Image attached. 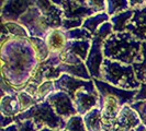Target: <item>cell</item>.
<instances>
[{
	"mask_svg": "<svg viewBox=\"0 0 146 131\" xmlns=\"http://www.w3.org/2000/svg\"><path fill=\"white\" fill-rule=\"evenodd\" d=\"M18 23H20L28 29L30 37H40L45 39V37L47 36V34L51 31V28L46 23V20L42 14L41 10L36 6L30 8L20 18Z\"/></svg>",
	"mask_w": 146,
	"mask_h": 131,
	"instance_id": "8992f818",
	"label": "cell"
},
{
	"mask_svg": "<svg viewBox=\"0 0 146 131\" xmlns=\"http://www.w3.org/2000/svg\"><path fill=\"white\" fill-rule=\"evenodd\" d=\"M84 122L87 131H103L102 110L96 107L84 116Z\"/></svg>",
	"mask_w": 146,
	"mask_h": 131,
	"instance_id": "ffe728a7",
	"label": "cell"
},
{
	"mask_svg": "<svg viewBox=\"0 0 146 131\" xmlns=\"http://www.w3.org/2000/svg\"><path fill=\"white\" fill-rule=\"evenodd\" d=\"M135 131H146V127L143 124H142L141 126H139V127L135 129Z\"/></svg>",
	"mask_w": 146,
	"mask_h": 131,
	"instance_id": "f35d334b",
	"label": "cell"
},
{
	"mask_svg": "<svg viewBox=\"0 0 146 131\" xmlns=\"http://www.w3.org/2000/svg\"><path fill=\"white\" fill-rule=\"evenodd\" d=\"M59 131H67L66 129H63V130H59Z\"/></svg>",
	"mask_w": 146,
	"mask_h": 131,
	"instance_id": "7bdbcfd3",
	"label": "cell"
},
{
	"mask_svg": "<svg viewBox=\"0 0 146 131\" xmlns=\"http://www.w3.org/2000/svg\"><path fill=\"white\" fill-rule=\"evenodd\" d=\"M54 92H56V88H55V84H54V81H45L44 83H42L38 88H37V93L35 95V101L37 104L40 103H43L47 100V97L51 94H53Z\"/></svg>",
	"mask_w": 146,
	"mask_h": 131,
	"instance_id": "4316f807",
	"label": "cell"
},
{
	"mask_svg": "<svg viewBox=\"0 0 146 131\" xmlns=\"http://www.w3.org/2000/svg\"><path fill=\"white\" fill-rule=\"evenodd\" d=\"M1 24L7 29L8 33L13 38H30L28 29L18 22H1Z\"/></svg>",
	"mask_w": 146,
	"mask_h": 131,
	"instance_id": "cb8c5ba5",
	"label": "cell"
},
{
	"mask_svg": "<svg viewBox=\"0 0 146 131\" xmlns=\"http://www.w3.org/2000/svg\"><path fill=\"white\" fill-rule=\"evenodd\" d=\"M33 6H35V1L30 0L3 1L1 6V22H19L22 15Z\"/></svg>",
	"mask_w": 146,
	"mask_h": 131,
	"instance_id": "30bf717a",
	"label": "cell"
},
{
	"mask_svg": "<svg viewBox=\"0 0 146 131\" xmlns=\"http://www.w3.org/2000/svg\"><path fill=\"white\" fill-rule=\"evenodd\" d=\"M59 69L62 73L64 74H69L72 77H75V78H78V79H81V80H86V81H90L92 80L90 73L88 71L87 66L85 62H81V64H78V65H65V64H60L58 66Z\"/></svg>",
	"mask_w": 146,
	"mask_h": 131,
	"instance_id": "ac0fdd59",
	"label": "cell"
},
{
	"mask_svg": "<svg viewBox=\"0 0 146 131\" xmlns=\"http://www.w3.org/2000/svg\"><path fill=\"white\" fill-rule=\"evenodd\" d=\"M117 131H135V129H120Z\"/></svg>",
	"mask_w": 146,
	"mask_h": 131,
	"instance_id": "60d3db41",
	"label": "cell"
},
{
	"mask_svg": "<svg viewBox=\"0 0 146 131\" xmlns=\"http://www.w3.org/2000/svg\"><path fill=\"white\" fill-rule=\"evenodd\" d=\"M35 6L41 10L51 29H62V22L64 19V11L62 8L53 3V1L47 0L35 1Z\"/></svg>",
	"mask_w": 146,
	"mask_h": 131,
	"instance_id": "7c38bea8",
	"label": "cell"
},
{
	"mask_svg": "<svg viewBox=\"0 0 146 131\" xmlns=\"http://www.w3.org/2000/svg\"><path fill=\"white\" fill-rule=\"evenodd\" d=\"M94 83L96 85V88L98 91L99 95H113L121 103L122 106L124 105H130L131 106L133 103H135L134 98L137 94L139 90H132V91H127V90H122V88H117V87L111 85L109 83L104 82L102 80H98V79H92Z\"/></svg>",
	"mask_w": 146,
	"mask_h": 131,
	"instance_id": "8fae6325",
	"label": "cell"
},
{
	"mask_svg": "<svg viewBox=\"0 0 146 131\" xmlns=\"http://www.w3.org/2000/svg\"><path fill=\"white\" fill-rule=\"evenodd\" d=\"M15 124V117H8L5 115H1L0 116V127L1 129H5L11 124Z\"/></svg>",
	"mask_w": 146,
	"mask_h": 131,
	"instance_id": "e575fe53",
	"label": "cell"
},
{
	"mask_svg": "<svg viewBox=\"0 0 146 131\" xmlns=\"http://www.w3.org/2000/svg\"><path fill=\"white\" fill-rule=\"evenodd\" d=\"M74 104L77 109L78 115L84 117L85 115H87L90 110L98 107L99 94H91V93H88L85 90H80L75 95Z\"/></svg>",
	"mask_w": 146,
	"mask_h": 131,
	"instance_id": "5bb4252c",
	"label": "cell"
},
{
	"mask_svg": "<svg viewBox=\"0 0 146 131\" xmlns=\"http://www.w3.org/2000/svg\"><path fill=\"white\" fill-rule=\"evenodd\" d=\"M1 115L8 117H15L22 113L21 105L18 98V93L15 95H6L1 97Z\"/></svg>",
	"mask_w": 146,
	"mask_h": 131,
	"instance_id": "e0dca14e",
	"label": "cell"
},
{
	"mask_svg": "<svg viewBox=\"0 0 146 131\" xmlns=\"http://www.w3.org/2000/svg\"><path fill=\"white\" fill-rule=\"evenodd\" d=\"M102 81L122 90H139L141 82L136 79L133 66H126L104 58L101 67Z\"/></svg>",
	"mask_w": 146,
	"mask_h": 131,
	"instance_id": "3957f363",
	"label": "cell"
},
{
	"mask_svg": "<svg viewBox=\"0 0 146 131\" xmlns=\"http://www.w3.org/2000/svg\"><path fill=\"white\" fill-rule=\"evenodd\" d=\"M53 3H57L64 11V19L70 20H86L97 14L94 9L88 6L86 0H54Z\"/></svg>",
	"mask_w": 146,
	"mask_h": 131,
	"instance_id": "ba28073f",
	"label": "cell"
},
{
	"mask_svg": "<svg viewBox=\"0 0 146 131\" xmlns=\"http://www.w3.org/2000/svg\"><path fill=\"white\" fill-rule=\"evenodd\" d=\"M129 3H130V9L135 10V9H139V8L144 7L146 5V1H143V0H131V1H129Z\"/></svg>",
	"mask_w": 146,
	"mask_h": 131,
	"instance_id": "8d00e7d4",
	"label": "cell"
},
{
	"mask_svg": "<svg viewBox=\"0 0 146 131\" xmlns=\"http://www.w3.org/2000/svg\"><path fill=\"white\" fill-rule=\"evenodd\" d=\"M135 102H141V101H146V83H141L139 92L134 98Z\"/></svg>",
	"mask_w": 146,
	"mask_h": 131,
	"instance_id": "d590c367",
	"label": "cell"
},
{
	"mask_svg": "<svg viewBox=\"0 0 146 131\" xmlns=\"http://www.w3.org/2000/svg\"><path fill=\"white\" fill-rule=\"evenodd\" d=\"M65 129L67 131H87L85 122H84V117L80 115L70 117L66 121Z\"/></svg>",
	"mask_w": 146,
	"mask_h": 131,
	"instance_id": "f1b7e54d",
	"label": "cell"
},
{
	"mask_svg": "<svg viewBox=\"0 0 146 131\" xmlns=\"http://www.w3.org/2000/svg\"><path fill=\"white\" fill-rule=\"evenodd\" d=\"M2 78L18 92L29 84L41 64L29 38H11L1 44Z\"/></svg>",
	"mask_w": 146,
	"mask_h": 131,
	"instance_id": "6da1fadb",
	"label": "cell"
},
{
	"mask_svg": "<svg viewBox=\"0 0 146 131\" xmlns=\"http://www.w3.org/2000/svg\"><path fill=\"white\" fill-rule=\"evenodd\" d=\"M142 124L139 114L131 108L130 105H124L115 120V131L120 129H136Z\"/></svg>",
	"mask_w": 146,
	"mask_h": 131,
	"instance_id": "9a60e30c",
	"label": "cell"
},
{
	"mask_svg": "<svg viewBox=\"0 0 146 131\" xmlns=\"http://www.w3.org/2000/svg\"><path fill=\"white\" fill-rule=\"evenodd\" d=\"M130 10V3L126 0H109L107 1V13L111 16Z\"/></svg>",
	"mask_w": 146,
	"mask_h": 131,
	"instance_id": "484cf974",
	"label": "cell"
},
{
	"mask_svg": "<svg viewBox=\"0 0 146 131\" xmlns=\"http://www.w3.org/2000/svg\"><path fill=\"white\" fill-rule=\"evenodd\" d=\"M87 3L91 9L95 10V12L97 13V14H98V13H102V12H106V11H107V1L88 0Z\"/></svg>",
	"mask_w": 146,
	"mask_h": 131,
	"instance_id": "1f68e13d",
	"label": "cell"
},
{
	"mask_svg": "<svg viewBox=\"0 0 146 131\" xmlns=\"http://www.w3.org/2000/svg\"><path fill=\"white\" fill-rule=\"evenodd\" d=\"M17 93H19V92L1 77V97L6 96V95H15Z\"/></svg>",
	"mask_w": 146,
	"mask_h": 131,
	"instance_id": "d6a6232c",
	"label": "cell"
},
{
	"mask_svg": "<svg viewBox=\"0 0 146 131\" xmlns=\"http://www.w3.org/2000/svg\"><path fill=\"white\" fill-rule=\"evenodd\" d=\"M134 15V10H127L124 12H121L119 14L111 16L110 23L113 25V32L114 33H123L126 32V25L130 23L131 19Z\"/></svg>",
	"mask_w": 146,
	"mask_h": 131,
	"instance_id": "44dd1931",
	"label": "cell"
},
{
	"mask_svg": "<svg viewBox=\"0 0 146 131\" xmlns=\"http://www.w3.org/2000/svg\"><path fill=\"white\" fill-rule=\"evenodd\" d=\"M1 131H19V126L17 124H13L7 128H5V129H1Z\"/></svg>",
	"mask_w": 146,
	"mask_h": 131,
	"instance_id": "74e56055",
	"label": "cell"
},
{
	"mask_svg": "<svg viewBox=\"0 0 146 131\" xmlns=\"http://www.w3.org/2000/svg\"><path fill=\"white\" fill-rule=\"evenodd\" d=\"M84 24V20H70V19H63L62 22V29L64 32H68L75 29H79Z\"/></svg>",
	"mask_w": 146,
	"mask_h": 131,
	"instance_id": "4dcf8cb0",
	"label": "cell"
},
{
	"mask_svg": "<svg viewBox=\"0 0 146 131\" xmlns=\"http://www.w3.org/2000/svg\"><path fill=\"white\" fill-rule=\"evenodd\" d=\"M65 34L68 41H92V37H94L87 29L82 28L65 32Z\"/></svg>",
	"mask_w": 146,
	"mask_h": 131,
	"instance_id": "83f0119b",
	"label": "cell"
},
{
	"mask_svg": "<svg viewBox=\"0 0 146 131\" xmlns=\"http://www.w3.org/2000/svg\"><path fill=\"white\" fill-rule=\"evenodd\" d=\"M106 22H110V15L107 12H102V13H98L90 18H88L86 20H84V24H82V29H87L88 32L94 36L98 29L102 25Z\"/></svg>",
	"mask_w": 146,
	"mask_h": 131,
	"instance_id": "7402d4cb",
	"label": "cell"
},
{
	"mask_svg": "<svg viewBox=\"0 0 146 131\" xmlns=\"http://www.w3.org/2000/svg\"><path fill=\"white\" fill-rule=\"evenodd\" d=\"M18 98H19V102H20V105H21L22 113L30 109L31 107H33V106H35L37 104L33 96H31L27 92H23V91L18 93Z\"/></svg>",
	"mask_w": 146,
	"mask_h": 131,
	"instance_id": "f546056e",
	"label": "cell"
},
{
	"mask_svg": "<svg viewBox=\"0 0 146 131\" xmlns=\"http://www.w3.org/2000/svg\"><path fill=\"white\" fill-rule=\"evenodd\" d=\"M126 32H130L139 42H146V5L134 10V15L126 25Z\"/></svg>",
	"mask_w": 146,
	"mask_h": 131,
	"instance_id": "4fadbf2b",
	"label": "cell"
},
{
	"mask_svg": "<svg viewBox=\"0 0 146 131\" xmlns=\"http://www.w3.org/2000/svg\"><path fill=\"white\" fill-rule=\"evenodd\" d=\"M91 48V41H68L64 51H70L86 62Z\"/></svg>",
	"mask_w": 146,
	"mask_h": 131,
	"instance_id": "d6986e66",
	"label": "cell"
},
{
	"mask_svg": "<svg viewBox=\"0 0 146 131\" xmlns=\"http://www.w3.org/2000/svg\"><path fill=\"white\" fill-rule=\"evenodd\" d=\"M45 42L51 52H63L68 39L65 32L62 29H51L47 36L45 37Z\"/></svg>",
	"mask_w": 146,
	"mask_h": 131,
	"instance_id": "2e32d148",
	"label": "cell"
},
{
	"mask_svg": "<svg viewBox=\"0 0 146 131\" xmlns=\"http://www.w3.org/2000/svg\"><path fill=\"white\" fill-rule=\"evenodd\" d=\"M38 131H56V130H53V129H50V128H47V127H45L43 129H41V130Z\"/></svg>",
	"mask_w": 146,
	"mask_h": 131,
	"instance_id": "ab89813d",
	"label": "cell"
},
{
	"mask_svg": "<svg viewBox=\"0 0 146 131\" xmlns=\"http://www.w3.org/2000/svg\"><path fill=\"white\" fill-rule=\"evenodd\" d=\"M46 101L51 104V106L55 110V113L59 117H62L63 119H65L66 121L70 117L78 115L74 101L65 92L56 91L53 94L50 95Z\"/></svg>",
	"mask_w": 146,
	"mask_h": 131,
	"instance_id": "9c48e42d",
	"label": "cell"
},
{
	"mask_svg": "<svg viewBox=\"0 0 146 131\" xmlns=\"http://www.w3.org/2000/svg\"><path fill=\"white\" fill-rule=\"evenodd\" d=\"M104 58L126 66L142 61V42L130 32L113 33L103 45Z\"/></svg>",
	"mask_w": 146,
	"mask_h": 131,
	"instance_id": "7a4b0ae2",
	"label": "cell"
},
{
	"mask_svg": "<svg viewBox=\"0 0 146 131\" xmlns=\"http://www.w3.org/2000/svg\"><path fill=\"white\" fill-rule=\"evenodd\" d=\"M136 79L141 83H146V42H142V61L133 64Z\"/></svg>",
	"mask_w": 146,
	"mask_h": 131,
	"instance_id": "d4e9b609",
	"label": "cell"
},
{
	"mask_svg": "<svg viewBox=\"0 0 146 131\" xmlns=\"http://www.w3.org/2000/svg\"><path fill=\"white\" fill-rule=\"evenodd\" d=\"M103 131H115V130H103Z\"/></svg>",
	"mask_w": 146,
	"mask_h": 131,
	"instance_id": "b9f144b4",
	"label": "cell"
},
{
	"mask_svg": "<svg viewBox=\"0 0 146 131\" xmlns=\"http://www.w3.org/2000/svg\"><path fill=\"white\" fill-rule=\"evenodd\" d=\"M113 32V25L110 22H106L98 29L96 34L91 41V48L89 51L88 58L86 60V66L91 78L102 80L101 75V67H102L103 60H104V54H103V45L107 38L112 35Z\"/></svg>",
	"mask_w": 146,
	"mask_h": 131,
	"instance_id": "5b68a950",
	"label": "cell"
},
{
	"mask_svg": "<svg viewBox=\"0 0 146 131\" xmlns=\"http://www.w3.org/2000/svg\"><path fill=\"white\" fill-rule=\"evenodd\" d=\"M15 118V120H20V121H25L29 119L33 120L37 131L45 127L53 129V130L59 131L65 129L66 127V120L55 113L54 108L47 101L36 104L35 106L19 114Z\"/></svg>",
	"mask_w": 146,
	"mask_h": 131,
	"instance_id": "277c9868",
	"label": "cell"
},
{
	"mask_svg": "<svg viewBox=\"0 0 146 131\" xmlns=\"http://www.w3.org/2000/svg\"><path fill=\"white\" fill-rule=\"evenodd\" d=\"M145 105H146V101H145Z\"/></svg>",
	"mask_w": 146,
	"mask_h": 131,
	"instance_id": "ee69618b",
	"label": "cell"
},
{
	"mask_svg": "<svg viewBox=\"0 0 146 131\" xmlns=\"http://www.w3.org/2000/svg\"><path fill=\"white\" fill-rule=\"evenodd\" d=\"M15 124L19 126V131H37L35 124L31 119L25 120V121L15 120Z\"/></svg>",
	"mask_w": 146,
	"mask_h": 131,
	"instance_id": "836d02e7",
	"label": "cell"
},
{
	"mask_svg": "<svg viewBox=\"0 0 146 131\" xmlns=\"http://www.w3.org/2000/svg\"><path fill=\"white\" fill-rule=\"evenodd\" d=\"M54 84H55L56 91L67 93L72 97L73 101L75 100L76 93L80 90H85L88 93H91V94H99L97 92V88H96V85L92 80H81V79L75 78L69 74H65V73L62 74L59 79L54 81Z\"/></svg>",
	"mask_w": 146,
	"mask_h": 131,
	"instance_id": "52a82bcc",
	"label": "cell"
},
{
	"mask_svg": "<svg viewBox=\"0 0 146 131\" xmlns=\"http://www.w3.org/2000/svg\"><path fill=\"white\" fill-rule=\"evenodd\" d=\"M29 41L34 47V50L36 52V56L40 60V62H43L50 57L51 51L47 47V44L45 42V39L40 38V37H30Z\"/></svg>",
	"mask_w": 146,
	"mask_h": 131,
	"instance_id": "603a6c76",
	"label": "cell"
}]
</instances>
